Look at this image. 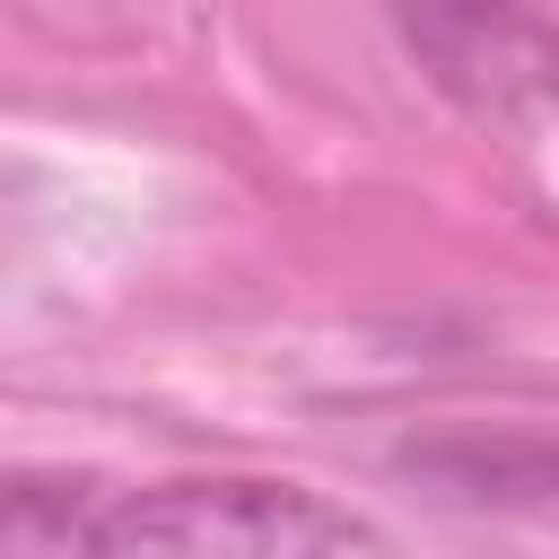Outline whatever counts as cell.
I'll use <instances>...</instances> for the list:
<instances>
[{
	"mask_svg": "<svg viewBox=\"0 0 559 559\" xmlns=\"http://www.w3.org/2000/svg\"><path fill=\"white\" fill-rule=\"evenodd\" d=\"M9 559H376V533L323 489L262 472H192V480L26 472L9 489Z\"/></svg>",
	"mask_w": 559,
	"mask_h": 559,
	"instance_id": "1",
	"label": "cell"
},
{
	"mask_svg": "<svg viewBox=\"0 0 559 559\" xmlns=\"http://www.w3.org/2000/svg\"><path fill=\"white\" fill-rule=\"evenodd\" d=\"M411 44L472 105H515V87L559 96V17L533 0H402Z\"/></svg>",
	"mask_w": 559,
	"mask_h": 559,
	"instance_id": "2",
	"label": "cell"
},
{
	"mask_svg": "<svg viewBox=\"0 0 559 559\" xmlns=\"http://www.w3.org/2000/svg\"><path fill=\"white\" fill-rule=\"evenodd\" d=\"M489 498H524V507H559V445H498L480 454Z\"/></svg>",
	"mask_w": 559,
	"mask_h": 559,
	"instance_id": "3",
	"label": "cell"
}]
</instances>
